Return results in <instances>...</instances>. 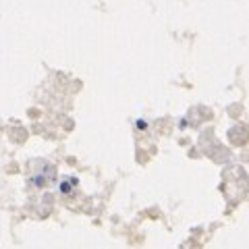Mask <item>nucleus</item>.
I'll return each mask as SVG.
<instances>
[{
    "label": "nucleus",
    "mask_w": 249,
    "mask_h": 249,
    "mask_svg": "<svg viewBox=\"0 0 249 249\" xmlns=\"http://www.w3.org/2000/svg\"><path fill=\"white\" fill-rule=\"evenodd\" d=\"M75 183H77L75 178H71V181H65V183L60 185V191H62V193H69V191L73 189V185H75Z\"/></svg>",
    "instance_id": "f257e3e1"
}]
</instances>
